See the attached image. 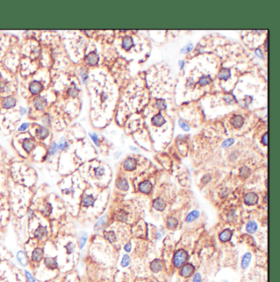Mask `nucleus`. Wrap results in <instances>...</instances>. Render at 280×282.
Segmentation results:
<instances>
[{
  "mask_svg": "<svg viewBox=\"0 0 280 282\" xmlns=\"http://www.w3.org/2000/svg\"><path fill=\"white\" fill-rule=\"evenodd\" d=\"M44 262H45V266L48 269L55 270L59 267L56 257H46V258H45V261Z\"/></svg>",
  "mask_w": 280,
  "mask_h": 282,
  "instance_id": "3",
  "label": "nucleus"
},
{
  "mask_svg": "<svg viewBox=\"0 0 280 282\" xmlns=\"http://www.w3.org/2000/svg\"><path fill=\"white\" fill-rule=\"evenodd\" d=\"M244 202L247 205H249V206L254 205V204H255L258 202V196H257L256 194L253 193V192L248 193L244 197Z\"/></svg>",
  "mask_w": 280,
  "mask_h": 282,
  "instance_id": "2",
  "label": "nucleus"
},
{
  "mask_svg": "<svg viewBox=\"0 0 280 282\" xmlns=\"http://www.w3.org/2000/svg\"><path fill=\"white\" fill-rule=\"evenodd\" d=\"M123 166H124L126 170L133 171L136 168V162L132 158H127L124 161V162H123Z\"/></svg>",
  "mask_w": 280,
  "mask_h": 282,
  "instance_id": "7",
  "label": "nucleus"
},
{
  "mask_svg": "<svg viewBox=\"0 0 280 282\" xmlns=\"http://www.w3.org/2000/svg\"><path fill=\"white\" fill-rule=\"evenodd\" d=\"M46 233H47V228L44 226L40 225L36 228V230L35 231V236L38 238V239H42L43 237L45 235Z\"/></svg>",
  "mask_w": 280,
  "mask_h": 282,
  "instance_id": "15",
  "label": "nucleus"
},
{
  "mask_svg": "<svg viewBox=\"0 0 280 282\" xmlns=\"http://www.w3.org/2000/svg\"><path fill=\"white\" fill-rule=\"evenodd\" d=\"M255 54H256V55H257L258 57H259V58H263V53H262V50L261 49H258L255 50Z\"/></svg>",
  "mask_w": 280,
  "mask_h": 282,
  "instance_id": "52",
  "label": "nucleus"
},
{
  "mask_svg": "<svg viewBox=\"0 0 280 282\" xmlns=\"http://www.w3.org/2000/svg\"><path fill=\"white\" fill-rule=\"evenodd\" d=\"M0 261H1V256H0Z\"/></svg>",
  "mask_w": 280,
  "mask_h": 282,
  "instance_id": "59",
  "label": "nucleus"
},
{
  "mask_svg": "<svg viewBox=\"0 0 280 282\" xmlns=\"http://www.w3.org/2000/svg\"><path fill=\"white\" fill-rule=\"evenodd\" d=\"M46 104H47V101L41 97L36 98L34 101V105L38 110H43L46 107Z\"/></svg>",
  "mask_w": 280,
  "mask_h": 282,
  "instance_id": "13",
  "label": "nucleus"
},
{
  "mask_svg": "<svg viewBox=\"0 0 280 282\" xmlns=\"http://www.w3.org/2000/svg\"><path fill=\"white\" fill-rule=\"evenodd\" d=\"M267 200H268V196L267 195H265V197H264V202L266 203V202H267Z\"/></svg>",
  "mask_w": 280,
  "mask_h": 282,
  "instance_id": "57",
  "label": "nucleus"
},
{
  "mask_svg": "<svg viewBox=\"0 0 280 282\" xmlns=\"http://www.w3.org/2000/svg\"><path fill=\"white\" fill-rule=\"evenodd\" d=\"M178 122H179V125L181 126V128L182 129V130H186V131H188L189 130H190V128H189V126L187 125V123H185L184 121H182V120H180Z\"/></svg>",
  "mask_w": 280,
  "mask_h": 282,
  "instance_id": "45",
  "label": "nucleus"
},
{
  "mask_svg": "<svg viewBox=\"0 0 280 282\" xmlns=\"http://www.w3.org/2000/svg\"><path fill=\"white\" fill-rule=\"evenodd\" d=\"M105 221H106V217H105V216H102L100 219L96 222V224L95 226V230H100V229L104 226V225L105 224Z\"/></svg>",
  "mask_w": 280,
  "mask_h": 282,
  "instance_id": "33",
  "label": "nucleus"
},
{
  "mask_svg": "<svg viewBox=\"0 0 280 282\" xmlns=\"http://www.w3.org/2000/svg\"><path fill=\"white\" fill-rule=\"evenodd\" d=\"M21 111H22V112H21L22 114H24V113H25V109H23V108L21 109Z\"/></svg>",
  "mask_w": 280,
  "mask_h": 282,
  "instance_id": "58",
  "label": "nucleus"
},
{
  "mask_svg": "<svg viewBox=\"0 0 280 282\" xmlns=\"http://www.w3.org/2000/svg\"><path fill=\"white\" fill-rule=\"evenodd\" d=\"M178 224V221L177 219L173 218V217H169L167 221V226L168 228L169 229H174L177 227V226Z\"/></svg>",
  "mask_w": 280,
  "mask_h": 282,
  "instance_id": "30",
  "label": "nucleus"
},
{
  "mask_svg": "<svg viewBox=\"0 0 280 282\" xmlns=\"http://www.w3.org/2000/svg\"><path fill=\"white\" fill-rule=\"evenodd\" d=\"M232 235H233V232L228 229H226L219 235V240L222 242H227V241H228L231 239Z\"/></svg>",
  "mask_w": 280,
  "mask_h": 282,
  "instance_id": "18",
  "label": "nucleus"
},
{
  "mask_svg": "<svg viewBox=\"0 0 280 282\" xmlns=\"http://www.w3.org/2000/svg\"><path fill=\"white\" fill-rule=\"evenodd\" d=\"M249 174H250V170H249L247 167H246V166H243V168L240 170V175H241L242 176L246 177L247 176H249Z\"/></svg>",
  "mask_w": 280,
  "mask_h": 282,
  "instance_id": "42",
  "label": "nucleus"
},
{
  "mask_svg": "<svg viewBox=\"0 0 280 282\" xmlns=\"http://www.w3.org/2000/svg\"><path fill=\"white\" fill-rule=\"evenodd\" d=\"M152 123L156 126H161L162 125L165 123V119L161 115V113H159L152 118Z\"/></svg>",
  "mask_w": 280,
  "mask_h": 282,
  "instance_id": "17",
  "label": "nucleus"
},
{
  "mask_svg": "<svg viewBox=\"0 0 280 282\" xmlns=\"http://www.w3.org/2000/svg\"><path fill=\"white\" fill-rule=\"evenodd\" d=\"M124 249H125L127 252H130L131 249H132V244H131V243H127V244L125 245V248H124Z\"/></svg>",
  "mask_w": 280,
  "mask_h": 282,
  "instance_id": "54",
  "label": "nucleus"
},
{
  "mask_svg": "<svg viewBox=\"0 0 280 282\" xmlns=\"http://www.w3.org/2000/svg\"><path fill=\"white\" fill-rule=\"evenodd\" d=\"M16 104V99L13 98V97H8L4 99L3 103H2V105L3 107L6 109H10L12 108L13 107L15 106Z\"/></svg>",
  "mask_w": 280,
  "mask_h": 282,
  "instance_id": "10",
  "label": "nucleus"
},
{
  "mask_svg": "<svg viewBox=\"0 0 280 282\" xmlns=\"http://www.w3.org/2000/svg\"><path fill=\"white\" fill-rule=\"evenodd\" d=\"M153 207H155L156 210H159V211H163V209L165 208L166 207V203L164 202V200L162 199H155L153 203Z\"/></svg>",
  "mask_w": 280,
  "mask_h": 282,
  "instance_id": "16",
  "label": "nucleus"
},
{
  "mask_svg": "<svg viewBox=\"0 0 280 282\" xmlns=\"http://www.w3.org/2000/svg\"><path fill=\"white\" fill-rule=\"evenodd\" d=\"M261 142L263 143L264 145H267V144H268V134H267V133H265V134L264 135V136L262 137V140H261Z\"/></svg>",
  "mask_w": 280,
  "mask_h": 282,
  "instance_id": "50",
  "label": "nucleus"
},
{
  "mask_svg": "<svg viewBox=\"0 0 280 282\" xmlns=\"http://www.w3.org/2000/svg\"><path fill=\"white\" fill-rule=\"evenodd\" d=\"M87 241V234L86 232H81L79 236V246L80 249H83L84 246Z\"/></svg>",
  "mask_w": 280,
  "mask_h": 282,
  "instance_id": "27",
  "label": "nucleus"
},
{
  "mask_svg": "<svg viewBox=\"0 0 280 282\" xmlns=\"http://www.w3.org/2000/svg\"><path fill=\"white\" fill-rule=\"evenodd\" d=\"M17 261L19 262V263L23 266H25L28 263V259L27 257L25 255V253L23 251H19L17 254Z\"/></svg>",
  "mask_w": 280,
  "mask_h": 282,
  "instance_id": "14",
  "label": "nucleus"
},
{
  "mask_svg": "<svg viewBox=\"0 0 280 282\" xmlns=\"http://www.w3.org/2000/svg\"><path fill=\"white\" fill-rule=\"evenodd\" d=\"M130 263V257L127 255V254H125L123 257H122V260L121 262V266L122 267H126L127 266L129 265Z\"/></svg>",
  "mask_w": 280,
  "mask_h": 282,
  "instance_id": "37",
  "label": "nucleus"
},
{
  "mask_svg": "<svg viewBox=\"0 0 280 282\" xmlns=\"http://www.w3.org/2000/svg\"><path fill=\"white\" fill-rule=\"evenodd\" d=\"M210 81H211V79H210L209 76L204 75V76H202L201 78L200 81H199V84H200L201 85H208V84L210 83Z\"/></svg>",
  "mask_w": 280,
  "mask_h": 282,
  "instance_id": "34",
  "label": "nucleus"
},
{
  "mask_svg": "<svg viewBox=\"0 0 280 282\" xmlns=\"http://www.w3.org/2000/svg\"><path fill=\"white\" fill-rule=\"evenodd\" d=\"M117 219L118 221H126V219H127V214H126V212H118L117 214Z\"/></svg>",
  "mask_w": 280,
  "mask_h": 282,
  "instance_id": "41",
  "label": "nucleus"
},
{
  "mask_svg": "<svg viewBox=\"0 0 280 282\" xmlns=\"http://www.w3.org/2000/svg\"><path fill=\"white\" fill-rule=\"evenodd\" d=\"M243 122H244V120H243V116H239V115L235 116L232 119V124H233V125L234 127H236V128L241 127L243 125Z\"/></svg>",
  "mask_w": 280,
  "mask_h": 282,
  "instance_id": "21",
  "label": "nucleus"
},
{
  "mask_svg": "<svg viewBox=\"0 0 280 282\" xmlns=\"http://www.w3.org/2000/svg\"><path fill=\"white\" fill-rule=\"evenodd\" d=\"M66 251H67V254H71V253L74 252V249H75V245L72 243V242H69L67 245H66Z\"/></svg>",
  "mask_w": 280,
  "mask_h": 282,
  "instance_id": "35",
  "label": "nucleus"
},
{
  "mask_svg": "<svg viewBox=\"0 0 280 282\" xmlns=\"http://www.w3.org/2000/svg\"><path fill=\"white\" fill-rule=\"evenodd\" d=\"M68 143H67V141L64 139V138H62L61 140H60V141H59V145H58V148H59V149L60 150H66V149H67V148H68Z\"/></svg>",
  "mask_w": 280,
  "mask_h": 282,
  "instance_id": "32",
  "label": "nucleus"
},
{
  "mask_svg": "<svg viewBox=\"0 0 280 282\" xmlns=\"http://www.w3.org/2000/svg\"><path fill=\"white\" fill-rule=\"evenodd\" d=\"M104 235H105V239L107 240H109V242H111V243H113L114 241L116 240V235H115V233L113 231H105Z\"/></svg>",
  "mask_w": 280,
  "mask_h": 282,
  "instance_id": "29",
  "label": "nucleus"
},
{
  "mask_svg": "<svg viewBox=\"0 0 280 282\" xmlns=\"http://www.w3.org/2000/svg\"><path fill=\"white\" fill-rule=\"evenodd\" d=\"M95 176L99 177V176H101L104 175L105 170H104V168H102V167H97L96 169L95 170Z\"/></svg>",
  "mask_w": 280,
  "mask_h": 282,
  "instance_id": "44",
  "label": "nucleus"
},
{
  "mask_svg": "<svg viewBox=\"0 0 280 282\" xmlns=\"http://www.w3.org/2000/svg\"><path fill=\"white\" fill-rule=\"evenodd\" d=\"M44 257V251L41 248H35L31 254V260L35 262H40Z\"/></svg>",
  "mask_w": 280,
  "mask_h": 282,
  "instance_id": "4",
  "label": "nucleus"
},
{
  "mask_svg": "<svg viewBox=\"0 0 280 282\" xmlns=\"http://www.w3.org/2000/svg\"><path fill=\"white\" fill-rule=\"evenodd\" d=\"M199 216H200V212H199V211H197V210H194V211H192V212H190L188 215H187V218H186V221H187V222H188V223H190V222H192V221H194L196 219H197V218L199 217Z\"/></svg>",
  "mask_w": 280,
  "mask_h": 282,
  "instance_id": "23",
  "label": "nucleus"
},
{
  "mask_svg": "<svg viewBox=\"0 0 280 282\" xmlns=\"http://www.w3.org/2000/svg\"><path fill=\"white\" fill-rule=\"evenodd\" d=\"M22 147L25 149V152L30 153L34 149L35 144H34L33 141H31L30 139H25V140L23 141V143H22Z\"/></svg>",
  "mask_w": 280,
  "mask_h": 282,
  "instance_id": "19",
  "label": "nucleus"
},
{
  "mask_svg": "<svg viewBox=\"0 0 280 282\" xmlns=\"http://www.w3.org/2000/svg\"><path fill=\"white\" fill-rule=\"evenodd\" d=\"M193 282H202L201 281V276L199 273H197L193 278Z\"/></svg>",
  "mask_w": 280,
  "mask_h": 282,
  "instance_id": "48",
  "label": "nucleus"
},
{
  "mask_svg": "<svg viewBox=\"0 0 280 282\" xmlns=\"http://www.w3.org/2000/svg\"><path fill=\"white\" fill-rule=\"evenodd\" d=\"M133 45V40L129 36H127L122 39V47L126 50H129Z\"/></svg>",
  "mask_w": 280,
  "mask_h": 282,
  "instance_id": "22",
  "label": "nucleus"
},
{
  "mask_svg": "<svg viewBox=\"0 0 280 282\" xmlns=\"http://www.w3.org/2000/svg\"><path fill=\"white\" fill-rule=\"evenodd\" d=\"M68 94H70L71 96H72V97H76V96L78 94V90L76 89V87H71V88H69L68 89Z\"/></svg>",
  "mask_w": 280,
  "mask_h": 282,
  "instance_id": "40",
  "label": "nucleus"
},
{
  "mask_svg": "<svg viewBox=\"0 0 280 282\" xmlns=\"http://www.w3.org/2000/svg\"><path fill=\"white\" fill-rule=\"evenodd\" d=\"M98 61H99V56L94 52L90 53L86 57V62L89 63L90 65H95Z\"/></svg>",
  "mask_w": 280,
  "mask_h": 282,
  "instance_id": "11",
  "label": "nucleus"
},
{
  "mask_svg": "<svg viewBox=\"0 0 280 282\" xmlns=\"http://www.w3.org/2000/svg\"><path fill=\"white\" fill-rule=\"evenodd\" d=\"M82 205L84 207H89L91 206H93L94 205V203H95V199L92 195H85L83 198H82Z\"/></svg>",
  "mask_w": 280,
  "mask_h": 282,
  "instance_id": "12",
  "label": "nucleus"
},
{
  "mask_svg": "<svg viewBox=\"0 0 280 282\" xmlns=\"http://www.w3.org/2000/svg\"><path fill=\"white\" fill-rule=\"evenodd\" d=\"M192 47H193L192 44H190L187 45L186 47H184L183 49H182V53H187V52H189V51H191V50L192 49Z\"/></svg>",
  "mask_w": 280,
  "mask_h": 282,
  "instance_id": "46",
  "label": "nucleus"
},
{
  "mask_svg": "<svg viewBox=\"0 0 280 282\" xmlns=\"http://www.w3.org/2000/svg\"><path fill=\"white\" fill-rule=\"evenodd\" d=\"M90 136L91 137V139L93 140V141L95 142V144L96 145H99V144H98L99 139H98V136L96 135V134H90Z\"/></svg>",
  "mask_w": 280,
  "mask_h": 282,
  "instance_id": "47",
  "label": "nucleus"
},
{
  "mask_svg": "<svg viewBox=\"0 0 280 282\" xmlns=\"http://www.w3.org/2000/svg\"><path fill=\"white\" fill-rule=\"evenodd\" d=\"M42 89H43L42 85L40 84V82H39L37 80H34L30 85V91L34 94H39L42 90Z\"/></svg>",
  "mask_w": 280,
  "mask_h": 282,
  "instance_id": "6",
  "label": "nucleus"
},
{
  "mask_svg": "<svg viewBox=\"0 0 280 282\" xmlns=\"http://www.w3.org/2000/svg\"><path fill=\"white\" fill-rule=\"evenodd\" d=\"M234 143V140L233 139H228L226 140L223 145H222V147L223 148H228V147H230L231 145H233V144Z\"/></svg>",
  "mask_w": 280,
  "mask_h": 282,
  "instance_id": "39",
  "label": "nucleus"
},
{
  "mask_svg": "<svg viewBox=\"0 0 280 282\" xmlns=\"http://www.w3.org/2000/svg\"><path fill=\"white\" fill-rule=\"evenodd\" d=\"M139 190L141 192H142L144 194H149L150 192L152 190V185L150 181L148 180H146V181H143L142 183L140 184L139 185Z\"/></svg>",
  "mask_w": 280,
  "mask_h": 282,
  "instance_id": "9",
  "label": "nucleus"
},
{
  "mask_svg": "<svg viewBox=\"0 0 280 282\" xmlns=\"http://www.w3.org/2000/svg\"><path fill=\"white\" fill-rule=\"evenodd\" d=\"M52 209H53V207H52V206H51V204H49V203H47V204L45 205V207H43V209L41 210V212H42V213H43L45 216H47L50 215V213L52 212Z\"/></svg>",
  "mask_w": 280,
  "mask_h": 282,
  "instance_id": "31",
  "label": "nucleus"
},
{
  "mask_svg": "<svg viewBox=\"0 0 280 282\" xmlns=\"http://www.w3.org/2000/svg\"><path fill=\"white\" fill-rule=\"evenodd\" d=\"M156 106L157 108L160 109V110H163L164 108H166V104H165V102L163 99H158L157 102H156Z\"/></svg>",
  "mask_w": 280,
  "mask_h": 282,
  "instance_id": "38",
  "label": "nucleus"
},
{
  "mask_svg": "<svg viewBox=\"0 0 280 282\" xmlns=\"http://www.w3.org/2000/svg\"><path fill=\"white\" fill-rule=\"evenodd\" d=\"M25 277L27 279L28 282H35V279L34 278V276L31 275V273H30L28 271H25Z\"/></svg>",
  "mask_w": 280,
  "mask_h": 282,
  "instance_id": "43",
  "label": "nucleus"
},
{
  "mask_svg": "<svg viewBox=\"0 0 280 282\" xmlns=\"http://www.w3.org/2000/svg\"><path fill=\"white\" fill-rule=\"evenodd\" d=\"M58 149H59V148H58L57 144H56V143H54V144H52V145H51L50 148H49V155H51V156H53V155L56 154V153L58 152Z\"/></svg>",
  "mask_w": 280,
  "mask_h": 282,
  "instance_id": "36",
  "label": "nucleus"
},
{
  "mask_svg": "<svg viewBox=\"0 0 280 282\" xmlns=\"http://www.w3.org/2000/svg\"><path fill=\"white\" fill-rule=\"evenodd\" d=\"M179 65H180V68L182 69V67H183V66H184V62L183 61H180L179 62Z\"/></svg>",
  "mask_w": 280,
  "mask_h": 282,
  "instance_id": "56",
  "label": "nucleus"
},
{
  "mask_svg": "<svg viewBox=\"0 0 280 282\" xmlns=\"http://www.w3.org/2000/svg\"><path fill=\"white\" fill-rule=\"evenodd\" d=\"M195 271V267L192 264H186L182 267L181 270V275L183 277H189L191 276Z\"/></svg>",
  "mask_w": 280,
  "mask_h": 282,
  "instance_id": "5",
  "label": "nucleus"
},
{
  "mask_svg": "<svg viewBox=\"0 0 280 282\" xmlns=\"http://www.w3.org/2000/svg\"><path fill=\"white\" fill-rule=\"evenodd\" d=\"M28 216H29V218H31L32 216H34V212H33V211H31V210H30L29 212H28Z\"/></svg>",
  "mask_w": 280,
  "mask_h": 282,
  "instance_id": "55",
  "label": "nucleus"
},
{
  "mask_svg": "<svg viewBox=\"0 0 280 282\" xmlns=\"http://www.w3.org/2000/svg\"><path fill=\"white\" fill-rule=\"evenodd\" d=\"M116 185H117V188H118L119 190H127L128 188H129L127 181L125 179L122 178H120L117 180V182H116Z\"/></svg>",
  "mask_w": 280,
  "mask_h": 282,
  "instance_id": "20",
  "label": "nucleus"
},
{
  "mask_svg": "<svg viewBox=\"0 0 280 282\" xmlns=\"http://www.w3.org/2000/svg\"><path fill=\"white\" fill-rule=\"evenodd\" d=\"M151 269L153 272H159L163 269V262L159 259H155L151 263Z\"/></svg>",
  "mask_w": 280,
  "mask_h": 282,
  "instance_id": "8",
  "label": "nucleus"
},
{
  "mask_svg": "<svg viewBox=\"0 0 280 282\" xmlns=\"http://www.w3.org/2000/svg\"><path fill=\"white\" fill-rule=\"evenodd\" d=\"M43 122H44V123H45V125L49 124V116L45 115V116H44V118H43Z\"/></svg>",
  "mask_w": 280,
  "mask_h": 282,
  "instance_id": "53",
  "label": "nucleus"
},
{
  "mask_svg": "<svg viewBox=\"0 0 280 282\" xmlns=\"http://www.w3.org/2000/svg\"><path fill=\"white\" fill-rule=\"evenodd\" d=\"M251 254L250 253H246L243 257V260H242V267L243 269H246L247 268V266H249L250 264V262H251Z\"/></svg>",
  "mask_w": 280,
  "mask_h": 282,
  "instance_id": "24",
  "label": "nucleus"
},
{
  "mask_svg": "<svg viewBox=\"0 0 280 282\" xmlns=\"http://www.w3.org/2000/svg\"><path fill=\"white\" fill-rule=\"evenodd\" d=\"M188 259V254L184 250V249H180L177 251L173 256V264L177 267H180L182 265L185 264V262L187 261Z\"/></svg>",
  "mask_w": 280,
  "mask_h": 282,
  "instance_id": "1",
  "label": "nucleus"
},
{
  "mask_svg": "<svg viewBox=\"0 0 280 282\" xmlns=\"http://www.w3.org/2000/svg\"><path fill=\"white\" fill-rule=\"evenodd\" d=\"M49 135V130L45 128V127H40V128L37 130V136L40 138V139H45L47 138Z\"/></svg>",
  "mask_w": 280,
  "mask_h": 282,
  "instance_id": "25",
  "label": "nucleus"
},
{
  "mask_svg": "<svg viewBox=\"0 0 280 282\" xmlns=\"http://www.w3.org/2000/svg\"><path fill=\"white\" fill-rule=\"evenodd\" d=\"M224 99H225V100L228 102V103H232V102L233 101V99H235V98H233V95H230V94H228V96H226Z\"/></svg>",
  "mask_w": 280,
  "mask_h": 282,
  "instance_id": "51",
  "label": "nucleus"
},
{
  "mask_svg": "<svg viewBox=\"0 0 280 282\" xmlns=\"http://www.w3.org/2000/svg\"><path fill=\"white\" fill-rule=\"evenodd\" d=\"M231 73H230V70L228 68H222L219 74H218V77L221 80H228L230 77Z\"/></svg>",
  "mask_w": 280,
  "mask_h": 282,
  "instance_id": "26",
  "label": "nucleus"
},
{
  "mask_svg": "<svg viewBox=\"0 0 280 282\" xmlns=\"http://www.w3.org/2000/svg\"><path fill=\"white\" fill-rule=\"evenodd\" d=\"M257 224L255 223V221H249L247 225V232L253 234L257 231Z\"/></svg>",
  "mask_w": 280,
  "mask_h": 282,
  "instance_id": "28",
  "label": "nucleus"
},
{
  "mask_svg": "<svg viewBox=\"0 0 280 282\" xmlns=\"http://www.w3.org/2000/svg\"><path fill=\"white\" fill-rule=\"evenodd\" d=\"M28 126H29V124L28 123H23V124L21 125V126L19 127V131H24V130H25L26 129L28 128Z\"/></svg>",
  "mask_w": 280,
  "mask_h": 282,
  "instance_id": "49",
  "label": "nucleus"
}]
</instances>
